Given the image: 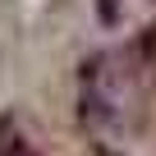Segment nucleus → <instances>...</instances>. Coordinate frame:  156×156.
Returning a JSON list of instances; mask_svg holds the SVG:
<instances>
[{
	"instance_id": "nucleus-1",
	"label": "nucleus",
	"mask_w": 156,
	"mask_h": 156,
	"mask_svg": "<svg viewBox=\"0 0 156 156\" xmlns=\"http://www.w3.org/2000/svg\"><path fill=\"white\" fill-rule=\"evenodd\" d=\"M0 156H37V151L28 147V138L19 133V124H14V119L0 124Z\"/></svg>"
}]
</instances>
